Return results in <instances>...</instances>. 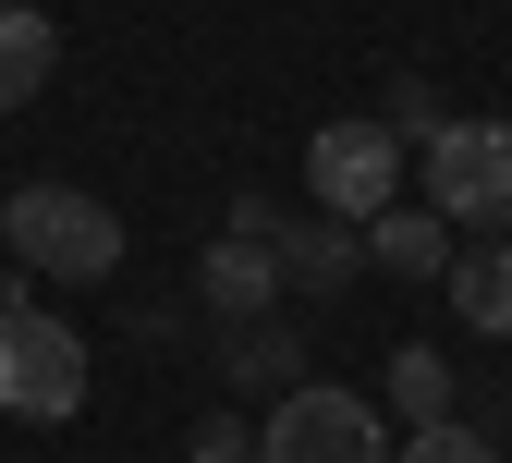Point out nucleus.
<instances>
[{
	"mask_svg": "<svg viewBox=\"0 0 512 463\" xmlns=\"http://www.w3.org/2000/svg\"><path fill=\"white\" fill-rule=\"evenodd\" d=\"M0 244H13V269H37L61 293H86V281L122 269V220L98 195H74V183H25L13 208H0Z\"/></svg>",
	"mask_w": 512,
	"mask_h": 463,
	"instance_id": "nucleus-1",
	"label": "nucleus"
},
{
	"mask_svg": "<svg viewBox=\"0 0 512 463\" xmlns=\"http://www.w3.org/2000/svg\"><path fill=\"white\" fill-rule=\"evenodd\" d=\"M0 415H37V427L86 415V342H74L25 281L0 293Z\"/></svg>",
	"mask_w": 512,
	"mask_h": 463,
	"instance_id": "nucleus-2",
	"label": "nucleus"
},
{
	"mask_svg": "<svg viewBox=\"0 0 512 463\" xmlns=\"http://www.w3.org/2000/svg\"><path fill=\"white\" fill-rule=\"evenodd\" d=\"M415 183L452 232H512V122H439L415 147Z\"/></svg>",
	"mask_w": 512,
	"mask_h": 463,
	"instance_id": "nucleus-3",
	"label": "nucleus"
},
{
	"mask_svg": "<svg viewBox=\"0 0 512 463\" xmlns=\"http://www.w3.org/2000/svg\"><path fill=\"white\" fill-rule=\"evenodd\" d=\"M403 171L415 147L391 135V122H317L305 135V195H317V220H378V208H403Z\"/></svg>",
	"mask_w": 512,
	"mask_h": 463,
	"instance_id": "nucleus-4",
	"label": "nucleus"
},
{
	"mask_svg": "<svg viewBox=\"0 0 512 463\" xmlns=\"http://www.w3.org/2000/svg\"><path fill=\"white\" fill-rule=\"evenodd\" d=\"M256 463H391V439H378V415L354 403V390L293 378L281 403H269V439H256Z\"/></svg>",
	"mask_w": 512,
	"mask_h": 463,
	"instance_id": "nucleus-5",
	"label": "nucleus"
},
{
	"mask_svg": "<svg viewBox=\"0 0 512 463\" xmlns=\"http://www.w3.org/2000/svg\"><path fill=\"white\" fill-rule=\"evenodd\" d=\"M281 232V220H269ZM269 232H220L208 256H196V293L220 305V317H269V293H281V256H269Z\"/></svg>",
	"mask_w": 512,
	"mask_h": 463,
	"instance_id": "nucleus-6",
	"label": "nucleus"
},
{
	"mask_svg": "<svg viewBox=\"0 0 512 463\" xmlns=\"http://www.w3.org/2000/svg\"><path fill=\"white\" fill-rule=\"evenodd\" d=\"M366 269H391V281H452V220H439L427 195H415V208H378V220H366Z\"/></svg>",
	"mask_w": 512,
	"mask_h": 463,
	"instance_id": "nucleus-7",
	"label": "nucleus"
},
{
	"mask_svg": "<svg viewBox=\"0 0 512 463\" xmlns=\"http://www.w3.org/2000/svg\"><path fill=\"white\" fill-rule=\"evenodd\" d=\"M49 74H61V25L37 0H0V110H25Z\"/></svg>",
	"mask_w": 512,
	"mask_h": 463,
	"instance_id": "nucleus-8",
	"label": "nucleus"
},
{
	"mask_svg": "<svg viewBox=\"0 0 512 463\" xmlns=\"http://www.w3.org/2000/svg\"><path fill=\"white\" fill-rule=\"evenodd\" d=\"M269 256H281V281L342 293V281L366 269V232H354V220H305V232H269Z\"/></svg>",
	"mask_w": 512,
	"mask_h": 463,
	"instance_id": "nucleus-9",
	"label": "nucleus"
},
{
	"mask_svg": "<svg viewBox=\"0 0 512 463\" xmlns=\"http://www.w3.org/2000/svg\"><path fill=\"white\" fill-rule=\"evenodd\" d=\"M452 317L476 329V342H512V232L476 244V256H452Z\"/></svg>",
	"mask_w": 512,
	"mask_h": 463,
	"instance_id": "nucleus-10",
	"label": "nucleus"
},
{
	"mask_svg": "<svg viewBox=\"0 0 512 463\" xmlns=\"http://www.w3.org/2000/svg\"><path fill=\"white\" fill-rule=\"evenodd\" d=\"M293 329L281 317H232V354H220V378H244V390H293Z\"/></svg>",
	"mask_w": 512,
	"mask_h": 463,
	"instance_id": "nucleus-11",
	"label": "nucleus"
},
{
	"mask_svg": "<svg viewBox=\"0 0 512 463\" xmlns=\"http://www.w3.org/2000/svg\"><path fill=\"white\" fill-rule=\"evenodd\" d=\"M391 403H403L415 427H452V354H427V342H403V354H391Z\"/></svg>",
	"mask_w": 512,
	"mask_h": 463,
	"instance_id": "nucleus-12",
	"label": "nucleus"
},
{
	"mask_svg": "<svg viewBox=\"0 0 512 463\" xmlns=\"http://www.w3.org/2000/svg\"><path fill=\"white\" fill-rule=\"evenodd\" d=\"M378 122H391L403 147H427V135H439V98H427V74H391V110H378Z\"/></svg>",
	"mask_w": 512,
	"mask_h": 463,
	"instance_id": "nucleus-13",
	"label": "nucleus"
},
{
	"mask_svg": "<svg viewBox=\"0 0 512 463\" xmlns=\"http://www.w3.org/2000/svg\"><path fill=\"white\" fill-rule=\"evenodd\" d=\"M391 463H500V451H488L476 427H415V439H403Z\"/></svg>",
	"mask_w": 512,
	"mask_h": 463,
	"instance_id": "nucleus-14",
	"label": "nucleus"
},
{
	"mask_svg": "<svg viewBox=\"0 0 512 463\" xmlns=\"http://www.w3.org/2000/svg\"><path fill=\"white\" fill-rule=\"evenodd\" d=\"M196 463H244V427H232V415H208V427H196Z\"/></svg>",
	"mask_w": 512,
	"mask_h": 463,
	"instance_id": "nucleus-15",
	"label": "nucleus"
}]
</instances>
